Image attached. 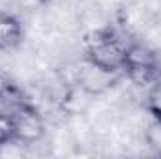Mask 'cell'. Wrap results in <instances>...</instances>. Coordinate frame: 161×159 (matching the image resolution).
<instances>
[{"mask_svg": "<svg viewBox=\"0 0 161 159\" xmlns=\"http://www.w3.org/2000/svg\"><path fill=\"white\" fill-rule=\"evenodd\" d=\"M129 38L113 25L86 30L80 38V54L96 66L124 75Z\"/></svg>", "mask_w": 161, "mask_h": 159, "instance_id": "1", "label": "cell"}, {"mask_svg": "<svg viewBox=\"0 0 161 159\" xmlns=\"http://www.w3.org/2000/svg\"><path fill=\"white\" fill-rule=\"evenodd\" d=\"M8 111L11 120V133L17 140L26 144L28 148H34L41 144L47 137V120L43 116L38 105L30 101L26 96L9 107H2Z\"/></svg>", "mask_w": 161, "mask_h": 159, "instance_id": "2", "label": "cell"}, {"mask_svg": "<svg viewBox=\"0 0 161 159\" xmlns=\"http://www.w3.org/2000/svg\"><path fill=\"white\" fill-rule=\"evenodd\" d=\"M124 75L120 73H113L107 71L99 66H96L94 62H90L86 56L80 54L77 60H73L69 64V77L66 79L68 84H77L79 88L86 90L88 94L101 97L107 92H111Z\"/></svg>", "mask_w": 161, "mask_h": 159, "instance_id": "3", "label": "cell"}, {"mask_svg": "<svg viewBox=\"0 0 161 159\" xmlns=\"http://www.w3.org/2000/svg\"><path fill=\"white\" fill-rule=\"evenodd\" d=\"M23 38H25V26L21 19L15 13L0 8V52L19 49Z\"/></svg>", "mask_w": 161, "mask_h": 159, "instance_id": "4", "label": "cell"}, {"mask_svg": "<svg viewBox=\"0 0 161 159\" xmlns=\"http://www.w3.org/2000/svg\"><path fill=\"white\" fill-rule=\"evenodd\" d=\"M23 97H25V94L15 84L13 77L6 69L0 68V107H9L11 103L19 101Z\"/></svg>", "mask_w": 161, "mask_h": 159, "instance_id": "5", "label": "cell"}, {"mask_svg": "<svg viewBox=\"0 0 161 159\" xmlns=\"http://www.w3.org/2000/svg\"><path fill=\"white\" fill-rule=\"evenodd\" d=\"M144 111L152 118L161 120V79L152 82L144 94Z\"/></svg>", "mask_w": 161, "mask_h": 159, "instance_id": "6", "label": "cell"}, {"mask_svg": "<svg viewBox=\"0 0 161 159\" xmlns=\"http://www.w3.org/2000/svg\"><path fill=\"white\" fill-rule=\"evenodd\" d=\"M142 139L156 156H161V120L150 116V122L144 125Z\"/></svg>", "mask_w": 161, "mask_h": 159, "instance_id": "7", "label": "cell"}, {"mask_svg": "<svg viewBox=\"0 0 161 159\" xmlns=\"http://www.w3.org/2000/svg\"><path fill=\"white\" fill-rule=\"evenodd\" d=\"M9 137H13V133H11V120H9L8 111L0 107V144L4 140H8Z\"/></svg>", "mask_w": 161, "mask_h": 159, "instance_id": "8", "label": "cell"}, {"mask_svg": "<svg viewBox=\"0 0 161 159\" xmlns=\"http://www.w3.org/2000/svg\"><path fill=\"white\" fill-rule=\"evenodd\" d=\"M36 4H56L58 0H34Z\"/></svg>", "mask_w": 161, "mask_h": 159, "instance_id": "9", "label": "cell"}]
</instances>
